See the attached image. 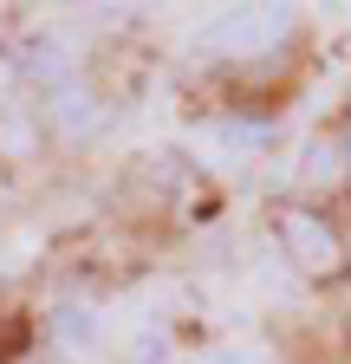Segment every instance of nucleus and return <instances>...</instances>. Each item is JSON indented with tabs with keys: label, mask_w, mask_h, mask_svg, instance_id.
I'll return each instance as SVG.
<instances>
[{
	"label": "nucleus",
	"mask_w": 351,
	"mask_h": 364,
	"mask_svg": "<svg viewBox=\"0 0 351 364\" xmlns=\"http://www.w3.org/2000/svg\"><path fill=\"white\" fill-rule=\"evenodd\" d=\"M280 241H286V254H293V267L306 273V280H325V273H338V260H345L332 221H319L313 208H286L280 215Z\"/></svg>",
	"instance_id": "1"
},
{
	"label": "nucleus",
	"mask_w": 351,
	"mask_h": 364,
	"mask_svg": "<svg viewBox=\"0 0 351 364\" xmlns=\"http://www.w3.org/2000/svg\"><path fill=\"white\" fill-rule=\"evenodd\" d=\"M286 33V14L280 7H247V14H228L222 26L208 33L215 53H260V46H274Z\"/></svg>",
	"instance_id": "2"
},
{
	"label": "nucleus",
	"mask_w": 351,
	"mask_h": 364,
	"mask_svg": "<svg viewBox=\"0 0 351 364\" xmlns=\"http://www.w3.org/2000/svg\"><path fill=\"white\" fill-rule=\"evenodd\" d=\"M53 124H59L65 136H85V130L98 124V98H92L85 85H59V91H53Z\"/></svg>",
	"instance_id": "3"
},
{
	"label": "nucleus",
	"mask_w": 351,
	"mask_h": 364,
	"mask_svg": "<svg viewBox=\"0 0 351 364\" xmlns=\"http://www.w3.org/2000/svg\"><path fill=\"white\" fill-rule=\"evenodd\" d=\"M20 72H26V78H39V85H53V91H59V85H65V72H72V59L59 53V46H53V39H33V46H26V53H20Z\"/></svg>",
	"instance_id": "4"
},
{
	"label": "nucleus",
	"mask_w": 351,
	"mask_h": 364,
	"mask_svg": "<svg viewBox=\"0 0 351 364\" xmlns=\"http://www.w3.org/2000/svg\"><path fill=\"white\" fill-rule=\"evenodd\" d=\"M306 182H313V189H325V182H338L345 176V150L332 144V136H319L313 150H306V169H299Z\"/></svg>",
	"instance_id": "5"
},
{
	"label": "nucleus",
	"mask_w": 351,
	"mask_h": 364,
	"mask_svg": "<svg viewBox=\"0 0 351 364\" xmlns=\"http://www.w3.org/2000/svg\"><path fill=\"white\" fill-rule=\"evenodd\" d=\"M59 345H92V312H85V306L59 312Z\"/></svg>",
	"instance_id": "6"
},
{
	"label": "nucleus",
	"mask_w": 351,
	"mask_h": 364,
	"mask_svg": "<svg viewBox=\"0 0 351 364\" xmlns=\"http://www.w3.org/2000/svg\"><path fill=\"white\" fill-rule=\"evenodd\" d=\"M338 150H345V163H351V136H345V144H338Z\"/></svg>",
	"instance_id": "7"
}]
</instances>
